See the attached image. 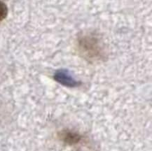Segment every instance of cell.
Segmentation results:
<instances>
[{"label": "cell", "mask_w": 152, "mask_h": 151, "mask_svg": "<svg viewBox=\"0 0 152 151\" xmlns=\"http://www.w3.org/2000/svg\"><path fill=\"white\" fill-rule=\"evenodd\" d=\"M61 136L62 137V141L69 145L77 144L81 139L80 135L69 131H63Z\"/></svg>", "instance_id": "cell-3"}, {"label": "cell", "mask_w": 152, "mask_h": 151, "mask_svg": "<svg viewBox=\"0 0 152 151\" xmlns=\"http://www.w3.org/2000/svg\"><path fill=\"white\" fill-rule=\"evenodd\" d=\"M54 78L58 83L68 87H75L79 84L77 81L66 70H59L56 73Z\"/></svg>", "instance_id": "cell-2"}, {"label": "cell", "mask_w": 152, "mask_h": 151, "mask_svg": "<svg viewBox=\"0 0 152 151\" xmlns=\"http://www.w3.org/2000/svg\"><path fill=\"white\" fill-rule=\"evenodd\" d=\"M8 14L7 6L3 1H0V21L4 19Z\"/></svg>", "instance_id": "cell-4"}, {"label": "cell", "mask_w": 152, "mask_h": 151, "mask_svg": "<svg viewBox=\"0 0 152 151\" xmlns=\"http://www.w3.org/2000/svg\"><path fill=\"white\" fill-rule=\"evenodd\" d=\"M81 49L84 53L86 54V56L90 57H95L96 56L100 55V50H99L98 41L97 39L87 37H83L81 41Z\"/></svg>", "instance_id": "cell-1"}]
</instances>
